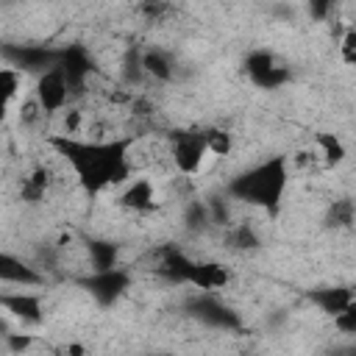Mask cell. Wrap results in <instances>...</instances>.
Returning a JSON list of instances; mask_svg holds the SVG:
<instances>
[{"mask_svg":"<svg viewBox=\"0 0 356 356\" xmlns=\"http://www.w3.org/2000/svg\"><path fill=\"white\" fill-rule=\"evenodd\" d=\"M33 95H36V100L42 103L44 114H56V111H61V108L70 103L72 86H70L67 75H64L58 67H50V70H44V72H39Z\"/></svg>","mask_w":356,"mask_h":356,"instance_id":"cell-4","label":"cell"},{"mask_svg":"<svg viewBox=\"0 0 356 356\" xmlns=\"http://www.w3.org/2000/svg\"><path fill=\"white\" fill-rule=\"evenodd\" d=\"M331 320H334V325H337L339 334H350V337H356V298H353L339 314H334Z\"/></svg>","mask_w":356,"mask_h":356,"instance_id":"cell-23","label":"cell"},{"mask_svg":"<svg viewBox=\"0 0 356 356\" xmlns=\"http://www.w3.org/2000/svg\"><path fill=\"white\" fill-rule=\"evenodd\" d=\"M286 184H289V161H286V156H273V159L239 172L236 178H231L225 192L234 200L275 211L284 200Z\"/></svg>","mask_w":356,"mask_h":356,"instance_id":"cell-2","label":"cell"},{"mask_svg":"<svg viewBox=\"0 0 356 356\" xmlns=\"http://www.w3.org/2000/svg\"><path fill=\"white\" fill-rule=\"evenodd\" d=\"M209 153L206 131H175L170 136V156L178 172L195 175L203 167V159Z\"/></svg>","mask_w":356,"mask_h":356,"instance_id":"cell-3","label":"cell"},{"mask_svg":"<svg viewBox=\"0 0 356 356\" xmlns=\"http://www.w3.org/2000/svg\"><path fill=\"white\" fill-rule=\"evenodd\" d=\"M353 217H356V209H353V203H350V200H334V206L328 209V222H331V225H337V228L350 225V222H353Z\"/></svg>","mask_w":356,"mask_h":356,"instance_id":"cell-22","label":"cell"},{"mask_svg":"<svg viewBox=\"0 0 356 356\" xmlns=\"http://www.w3.org/2000/svg\"><path fill=\"white\" fill-rule=\"evenodd\" d=\"M117 203H120L122 209L139 211V214L156 209V186H153V181H150V178H131V181L125 184V189L120 192Z\"/></svg>","mask_w":356,"mask_h":356,"instance_id":"cell-9","label":"cell"},{"mask_svg":"<svg viewBox=\"0 0 356 356\" xmlns=\"http://www.w3.org/2000/svg\"><path fill=\"white\" fill-rule=\"evenodd\" d=\"M164 8H167V3H164V0H145V3H142V14H145V17H150V19L161 17V14H164Z\"/></svg>","mask_w":356,"mask_h":356,"instance_id":"cell-28","label":"cell"},{"mask_svg":"<svg viewBox=\"0 0 356 356\" xmlns=\"http://www.w3.org/2000/svg\"><path fill=\"white\" fill-rule=\"evenodd\" d=\"M131 278L125 270L120 267H111V270H92L86 278H83V286L89 289V295L100 303V306H111L117 303V298L128 289Z\"/></svg>","mask_w":356,"mask_h":356,"instance_id":"cell-5","label":"cell"},{"mask_svg":"<svg viewBox=\"0 0 356 356\" xmlns=\"http://www.w3.org/2000/svg\"><path fill=\"white\" fill-rule=\"evenodd\" d=\"M314 145H317V156L323 159L325 167H337L348 156V150H345V145H342V139L337 134H328V131L325 134H317Z\"/></svg>","mask_w":356,"mask_h":356,"instance_id":"cell-16","label":"cell"},{"mask_svg":"<svg viewBox=\"0 0 356 356\" xmlns=\"http://www.w3.org/2000/svg\"><path fill=\"white\" fill-rule=\"evenodd\" d=\"M245 72L261 89H278L284 81H289V70L281 67L270 50H253V53H248Z\"/></svg>","mask_w":356,"mask_h":356,"instance_id":"cell-6","label":"cell"},{"mask_svg":"<svg viewBox=\"0 0 356 356\" xmlns=\"http://www.w3.org/2000/svg\"><path fill=\"white\" fill-rule=\"evenodd\" d=\"M234 245L245 250V248H256V245H259V239L253 236V231H250V228H245V225H239V228L234 231Z\"/></svg>","mask_w":356,"mask_h":356,"instance_id":"cell-26","label":"cell"},{"mask_svg":"<svg viewBox=\"0 0 356 356\" xmlns=\"http://www.w3.org/2000/svg\"><path fill=\"white\" fill-rule=\"evenodd\" d=\"M353 298H356V292L348 289V286H323V289H312V292H309V300H312L323 314H328V317L339 314Z\"/></svg>","mask_w":356,"mask_h":356,"instance_id":"cell-13","label":"cell"},{"mask_svg":"<svg viewBox=\"0 0 356 356\" xmlns=\"http://www.w3.org/2000/svg\"><path fill=\"white\" fill-rule=\"evenodd\" d=\"M86 256H89V270H111L117 267V245L106 239H89L86 242Z\"/></svg>","mask_w":356,"mask_h":356,"instance_id":"cell-15","label":"cell"},{"mask_svg":"<svg viewBox=\"0 0 356 356\" xmlns=\"http://www.w3.org/2000/svg\"><path fill=\"white\" fill-rule=\"evenodd\" d=\"M17 117H19V125H36L42 117H44V108H42V103L36 100V95L33 97H25L22 103H19V108H17Z\"/></svg>","mask_w":356,"mask_h":356,"instance_id":"cell-21","label":"cell"},{"mask_svg":"<svg viewBox=\"0 0 356 356\" xmlns=\"http://www.w3.org/2000/svg\"><path fill=\"white\" fill-rule=\"evenodd\" d=\"M228 281H231L228 270L222 264H217V261H195V267L189 273V284L195 289H200V292H217Z\"/></svg>","mask_w":356,"mask_h":356,"instance_id":"cell-11","label":"cell"},{"mask_svg":"<svg viewBox=\"0 0 356 356\" xmlns=\"http://www.w3.org/2000/svg\"><path fill=\"white\" fill-rule=\"evenodd\" d=\"M192 267H195V261H192L186 253H181V250H175V248H167V250L161 253L159 264H156V273L164 275V278L172 281V284H189Z\"/></svg>","mask_w":356,"mask_h":356,"instance_id":"cell-12","label":"cell"},{"mask_svg":"<svg viewBox=\"0 0 356 356\" xmlns=\"http://www.w3.org/2000/svg\"><path fill=\"white\" fill-rule=\"evenodd\" d=\"M0 306L6 309V314L17 317L19 323H28V325L42 323V317H44V312H42V295L28 292L22 286L17 292H3L0 295Z\"/></svg>","mask_w":356,"mask_h":356,"instance_id":"cell-7","label":"cell"},{"mask_svg":"<svg viewBox=\"0 0 356 356\" xmlns=\"http://www.w3.org/2000/svg\"><path fill=\"white\" fill-rule=\"evenodd\" d=\"M139 61H142L145 75H150V78H156V81H172V75H175L172 58H170L164 50H159V47L145 50V53L139 56Z\"/></svg>","mask_w":356,"mask_h":356,"instance_id":"cell-14","label":"cell"},{"mask_svg":"<svg viewBox=\"0 0 356 356\" xmlns=\"http://www.w3.org/2000/svg\"><path fill=\"white\" fill-rule=\"evenodd\" d=\"M0 89H3V100L11 103L22 89V70L14 67V64H6L0 70Z\"/></svg>","mask_w":356,"mask_h":356,"instance_id":"cell-19","label":"cell"},{"mask_svg":"<svg viewBox=\"0 0 356 356\" xmlns=\"http://www.w3.org/2000/svg\"><path fill=\"white\" fill-rule=\"evenodd\" d=\"M47 184H50V172H47L44 167L31 170V172L25 175V181H22V189H19L22 200H28V203L42 200V197H44V192H47Z\"/></svg>","mask_w":356,"mask_h":356,"instance_id":"cell-18","label":"cell"},{"mask_svg":"<svg viewBox=\"0 0 356 356\" xmlns=\"http://www.w3.org/2000/svg\"><path fill=\"white\" fill-rule=\"evenodd\" d=\"M339 53H342V61L348 64H356V28L350 25L345 33H342V44H339Z\"/></svg>","mask_w":356,"mask_h":356,"instance_id":"cell-24","label":"cell"},{"mask_svg":"<svg viewBox=\"0 0 356 356\" xmlns=\"http://www.w3.org/2000/svg\"><path fill=\"white\" fill-rule=\"evenodd\" d=\"M47 142L72 167L78 184L89 195L131 181V159H128L131 139L89 142V139H75L72 134H56Z\"/></svg>","mask_w":356,"mask_h":356,"instance_id":"cell-1","label":"cell"},{"mask_svg":"<svg viewBox=\"0 0 356 356\" xmlns=\"http://www.w3.org/2000/svg\"><path fill=\"white\" fill-rule=\"evenodd\" d=\"M31 345H33V337L31 334H6V348L11 353H25Z\"/></svg>","mask_w":356,"mask_h":356,"instance_id":"cell-25","label":"cell"},{"mask_svg":"<svg viewBox=\"0 0 356 356\" xmlns=\"http://www.w3.org/2000/svg\"><path fill=\"white\" fill-rule=\"evenodd\" d=\"M197 317L209 325H217V328H228V325H236V317L231 314V309H225L220 300L214 298H203L197 303Z\"/></svg>","mask_w":356,"mask_h":356,"instance_id":"cell-17","label":"cell"},{"mask_svg":"<svg viewBox=\"0 0 356 356\" xmlns=\"http://www.w3.org/2000/svg\"><path fill=\"white\" fill-rule=\"evenodd\" d=\"M206 145L211 156H228L234 150V136L225 128H206Z\"/></svg>","mask_w":356,"mask_h":356,"instance_id":"cell-20","label":"cell"},{"mask_svg":"<svg viewBox=\"0 0 356 356\" xmlns=\"http://www.w3.org/2000/svg\"><path fill=\"white\" fill-rule=\"evenodd\" d=\"M56 67H58V70L67 75V81H70V86H72V95L83 89L86 75H89V70H92L89 56H86L81 47H67V50H58V61H56Z\"/></svg>","mask_w":356,"mask_h":356,"instance_id":"cell-10","label":"cell"},{"mask_svg":"<svg viewBox=\"0 0 356 356\" xmlns=\"http://www.w3.org/2000/svg\"><path fill=\"white\" fill-rule=\"evenodd\" d=\"M0 281L6 286H22V289H31V286H42L44 284V275H39L31 264H25L22 259L11 256V253H0Z\"/></svg>","mask_w":356,"mask_h":356,"instance_id":"cell-8","label":"cell"},{"mask_svg":"<svg viewBox=\"0 0 356 356\" xmlns=\"http://www.w3.org/2000/svg\"><path fill=\"white\" fill-rule=\"evenodd\" d=\"M331 6H334V0H309V14H312V19H325L328 11H331Z\"/></svg>","mask_w":356,"mask_h":356,"instance_id":"cell-27","label":"cell"}]
</instances>
